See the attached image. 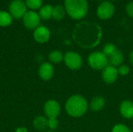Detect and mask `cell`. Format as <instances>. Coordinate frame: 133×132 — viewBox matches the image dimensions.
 I'll return each instance as SVG.
<instances>
[{"mask_svg":"<svg viewBox=\"0 0 133 132\" xmlns=\"http://www.w3.org/2000/svg\"><path fill=\"white\" fill-rule=\"evenodd\" d=\"M52 11H53V7L51 5H45L40 9L38 14L41 19L44 20H48L52 18Z\"/></svg>","mask_w":133,"mask_h":132,"instance_id":"obj_15","label":"cell"},{"mask_svg":"<svg viewBox=\"0 0 133 132\" xmlns=\"http://www.w3.org/2000/svg\"><path fill=\"white\" fill-rule=\"evenodd\" d=\"M65 9L68 15L74 19H81L88 12L87 0H65Z\"/></svg>","mask_w":133,"mask_h":132,"instance_id":"obj_2","label":"cell"},{"mask_svg":"<svg viewBox=\"0 0 133 132\" xmlns=\"http://www.w3.org/2000/svg\"><path fill=\"white\" fill-rule=\"evenodd\" d=\"M44 111L48 118H57L61 113L60 104L55 100H49L44 106Z\"/></svg>","mask_w":133,"mask_h":132,"instance_id":"obj_7","label":"cell"},{"mask_svg":"<svg viewBox=\"0 0 133 132\" xmlns=\"http://www.w3.org/2000/svg\"><path fill=\"white\" fill-rule=\"evenodd\" d=\"M115 13V6L110 2H101L97 11V16L101 19H108Z\"/></svg>","mask_w":133,"mask_h":132,"instance_id":"obj_8","label":"cell"},{"mask_svg":"<svg viewBox=\"0 0 133 132\" xmlns=\"http://www.w3.org/2000/svg\"><path fill=\"white\" fill-rule=\"evenodd\" d=\"M117 50L116 48V46L111 43H109V44H107L104 47V50H103V53L108 57L109 58L115 51Z\"/></svg>","mask_w":133,"mask_h":132,"instance_id":"obj_21","label":"cell"},{"mask_svg":"<svg viewBox=\"0 0 133 132\" xmlns=\"http://www.w3.org/2000/svg\"><path fill=\"white\" fill-rule=\"evenodd\" d=\"M48 58H49V61L51 63L59 64V63H61L64 60V55H63V54L60 51L55 50V51H52L49 54Z\"/></svg>","mask_w":133,"mask_h":132,"instance_id":"obj_18","label":"cell"},{"mask_svg":"<svg viewBox=\"0 0 133 132\" xmlns=\"http://www.w3.org/2000/svg\"><path fill=\"white\" fill-rule=\"evenodd\" d=\"M26 7L30 8V9L35 10L41 8L43 1L42 0H26L25 2Z\"/></svg>","mask_w":133,"mask_h":132,"instance_id":"obj_20","label":"cell"},{"mask_svg":"<svg viewBox=\"0 0 133 132\" xmlns=\"http://www.w3.org/2000/svg\"><path fill=\"white\" fill-rule=\"evenodd\" d=\"M34 127L39 131H43L48 128V118L43 116H38L34 120Z\"/></svg>","mask_w":133,"mask_h":132,"instance_id":"obj_16","label":"cell"},{"mask_svg":"<svg viewBox=\"0 0 133 132\" xmlns=\"http://www.w3.org/2000/svg\"><path fill=\"white\" fill-rule=\"evenodd\" d=\"M111 132H132L131 130L123 124H118L115 125Z\"/></svg>","mask_w":133,"mask_h":132,"instance_id":"obj_22","label":"cell"},{"mask_svg":"<svg viewBox=\"0 0 133 132\" xmlns=\"http://www.w3.org/2000/svg\"><path fill=\"white\" fill-rule=\"evenodd\" d=\"M58 121L57 118H48V128L55 130L58 127Z\"/></svg>","mask_w":133,"mask_h":132,"instance_id":"obj_23","label":"cell"},{"mask_svg":"<svg viewBox=\"0 0 133 132\" xmlns=\"http://www.w3.org/2000/svg\"><path fill=\"white\" fill-rule=\"evenodd\" d=\"M55 73V69L53 65L49 62H44L41 65L38 69V74L41 79L44 81L50 80Z\"/></svg>","mask_w":133,"mask_h":132,"instance_id":"obj_11","label":"cell"},{"mask_svg":"<svg viewBox=\"0 0 133 132\" xmlns=\"http://www.w3.org/2000/svg\"><path fill=\"white\" fill-rule=\"evenodd\" d=\"M26 5L22 0H13L9 5V13L15 19H21L26 12Z\"/></svg>","mask_w":133,"mask_h":132,"instance_id":"obj_5","label":"cell"},{"mask_svg":"<svg viewBox=\"0 0 133 132\" xmlns=\"http://www.w3.org/2000/svg\"><path fill=\"white\" fill-rule=\"evenodd\" d=\"M51 37V32L49 29L44 26H40L34 30V40L40 44L46 43L49 40Z\"/></svg>","mask_w":133,"mask_h":132,"instance_id":"obj_10","label":"cell"},{"mask_svg":"<svg viewBox=\"0 0 133 132\" xmlns=\"http://www.w3.org/2000/svg\"><path fill=\"white\" fill-rule=\"evenodd\" d=\"M41 17L38 13L34 11H28L23 17V25L28 30H35L39 26Z\"/></svg>","mask_w":133,"mask_h":132,"instance_id":"obj_6","label":"cell"},{"mask_svg":"<svg viewBox=\"0 0 133 132\" xmlns=\"http://www.w3.org/2000/svg\"><path fill=\"white\" fill-rule=\"evenodd\" d=\"M126 12L130 17L133 18V2H129L127 5V6H126Z\"/></svg>","mask_w":133,"mask_h":132,"instance_id":"obj_25","label":"cell"},{"mask_svg":"<svg viewBox=\"0 0 133 132\" xmlns=\"http://www.w3.org/2000/svg\"><path fill=\"white\" fill-rule=\"evenodd\" d=\"M129 61H130L131 64L133 65V51H131V53L129 54Z\"/></svg>","mask_w":133,"mask_h":132,"instance_id":"obj_27","label":"cell"},{"mask_svg":"<svg viewBox=\"0 0 133 132\" xmlns=\"http://www.w3.org/2000/svg\"><path fill=\"white\" fill-rule=\"evenodd\" d=\"M118 68L113 65H108L102 72V79L108 84H112L116 82L118 76Z\"/></svg>","mask_w":133,"mask_h":132,"instance_id":"obj_9","label":"cell"},{"mask_svg":"<svg viewBox=\"0 0 133 132\" xmlns=\"http://www.w3.org/2000/svg\"><path fill=\"white\" fill-rule=\"evenodd\" d=\"M132 124H133V118H132Z\"/></svg>","mask_w":133,"mask_h":132,"instance_id":"obj_28","label":"cell"},{"mask_svg":"<svg viewBox=\"0 0 133 132\" xmlns=\"http://www.w3.org/2000/svg\"><path fill=\"white\" fill-rule=\"evenodd\" d=\"M65 9L62 5H56L53 7L52 11V18L55 20H61L65 16Z\"/></svg>","mask_w":133,"mask_h":132,"instance_id":"obj_17","label":"cell"},{"mask_svg":"<svg viewBox=\"0 0 133 132\" xmlns=\"http://www.w3.org/2000/svg\"><path fill=\"white\" fill-rule=\"evenodd\" d=\"M123 61H124V54L121 51L118 49L109 57V62L111 65H113L115 67L122 65Z\"/></svg>","mask_w":133,"mask_h":132,"instance_id":"obj_14","label":"cell"},{"mask_svg":"<svg viewBox=\"0 0 133 132\" xmlns=\"http://www.w3.org/2000/svg\"><path fill=\"white\" fill-rule=\"evenodd\" d=\"M88 103L81 95H74L68 99L65 103V110L69 115L74 117L83 116L88 110Z\"/></svg>","mask_w":133,"mask_h":132,"instance_id":"obj_1","label":"cell"},{"mask_svg":"<svg viewBox=\"0 0 133 132\" xmlns=\"http://www.w3.org/2000/svg\"><path fill=\"white\" fill-rule=\"evenodd\" d=\"M120 113L126 119L133 118V103L130 100H124L120 105Z\"/></svg>","mask_w":133,"mask_h":132,"instance_id":"obj_12","label":"cell"},{"mask_svg":"<svg viewBox=\"0 0 133 132\" xmlns=\"http://www.w3.org/2000/svg\"><path fill=\"white\" fill-rule=\"evenodd\" d=\"M12 22V17L10 13L0 11V26H8L11 25Z\"/></svg>","mask_w":133,"mask_h":132,"instance_id":"obj_19","label":"cell"},{"mask_svg":"<svg viewBox=\"0 0 133 132\" xmlns=\"http://www.w3.org/2000/svg\"><path fill=\"white\" fill-rule=\"evenodd\" d=\"M105 106V100L102 96L94 97L90 103V108L94 112H98L104 109Z\"/></svg>","mask_w":133,"mask_h":132,"instance_id":"obj_13","label":"cell"},{"mask_svg":"<svg viewBox=\"0 0 133 132\" xmlns=\"http://www.w3.org/2000/svg\"><path fill=\"white\" fill-rule=\"evenodd\" d=\"M64 61L66 66L72 70H78L83 65L82 57L73 51H69L64 55Z\"/></svg>","mask_w":133,"mask_h":132,"instance_id":"obj_4","label":"cell"},{"mask_svg":"<svg viewBox=\"0 0 133 132\" xmlns=\"http://www.w3.org/2000/svg\"><path fill=\"white\" fill-rule=\"evenodd\" d=\"M15 132H28V130L24 127H19L16 129Z\"/></svg>","mask_w":133,"mask_h":132,"instance_id":"obj_26","label":"cell"},{"mask_svg":"<svg viewBox=\"0 0 133 132\" xmlns=\"http://www.w3.org/2000/svg\"><path fill=\"white\" fill-rule=\"evenodd\" d=\"M89 65L95 70L100 71L104 70L108 65H109L108 58L103 53L100 51H96L91 53L88 57Z\"/></svg>","mask_w":133,"mask_h":132,"instance_id":"obj_3","label":"cell"},{"mask_svg":"<svg viewBox=\"0 0 133 132\" xmlns=\"http://www.w3.org/2000/svg\"><path fill=\"white\" fill-rule=\"evenodd\" d=\"M118 72L119 75H121L122 76H125L129 73L130 68H129V67L128 65H120V67L118 68Z\"/></svg>","mask_w":133,"mask_h":132,"instance_id":"obj_24","label":"cell"}]
</instances>
